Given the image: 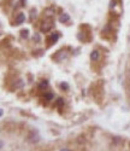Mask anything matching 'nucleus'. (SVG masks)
<instances>
[{"instance_id":"obj_1","label":"nucleus","mask_w":130,"mask_h":151,"mask_svg":"<svg viewBox=\"0 0 130 151\" xmlns=\"http://www.w3.org/2000/svg\"><path fill=\"white\" fill-rule=\"evenodd\" d=\"M90 94L92 97L96 100V103H101L104 99V82L102 81H98L95 83H93L90 86Z\"/></svg>"},{"instance_id":"obj_2","label":"nucleus","mask_w":130,"mask_h":151,"mask_svg":"<svg viewBox=\"0 0 130 151\" xmlns=\"http://www.w3.org/2000/svg\"><path fill=\"white\" fill-rule=\"evenodd\" d=\"M27 139L29 143H37L39 140H40V135H39V132L36 129H33L28 133L27 135Z\"/></svg>"},{"instance_id":"obj_3","label":"nucleus","mask_w":130,"mask_h":151,"mask_svg":"<svg viewBox=\"0 0 130 151\" xmlns=\"http://www.w3.org/2000/svg\"><path fill=\"white\" fill-rule=\"evenodd\" d=\"M52 27H53V22H52L51 19H45L42 23H41V26H40V30L42 33H47L52 29Z\"/></svg>"},{"instance_id":"obj_4","label":"nucleus","mask_w":130,"mask_h":151,"mask_svg":"<svg viewBox=\"0 0 130 151\" xmlns=\"http://www.w3.org/2000/svg\"><path fill=\"white\" fill-rule=\"evenodd\" d=\"M66 57H68V53L65 52V51H64V48H63V50H60V51H58L56 55H53V57H52V58L56 59L57 62H60V60L65 59Z\"/></svg>"},{"instance_id":"obj_5","label":"nucleus","mask_w":130,"mask_h":151,"mask_svg":"<svg viewBox=\"0 0 130 151\" xmlns=\"http://www.w3.org/2000/svg\"><path fill=\"white\" fill-rule=\"evenodd\" d=\"M59 37H60V34H59V33H53V34H52V35L48 37V39H47V41H48V46L56 44V42L58 41Z\"/></svg>"},{"instance_id":"obj_6","label":"nucleus","mask_w":130,"mask_h":151,"mask_svg":"<svg viewBox=\"0 0 130 151\" xmlns=\"http://www.w3.org/2000/svg\"><path fill=\"white\" fill-rule=\"evenodd\" d=\"M23 86H24V81L22 79H15L14 82H12V88H14V90L22 88Z\"/></svg>"},{"instance_id":"obj_7","label":"nucleus","mask_w":130,"mask_h":151,"mask_svg":"<svg viewBox=\"0 0 130 151\" xmlns=\"http://www.w3.org/2000/svg\"><path fill=\"white\" fill-rule=\"evenodd\" d=\"M53 93L52 92H45L44 94H42V102H46V103H48V102H51L52 99H53Z\"/></svg>"},{"instance_id":"obj_8","label":"nucleus","mask_w":130,"mask_h":151,"mask_svg":"<svg viewBox=\"0 0 130 151\" xmlns=\"http://www.w3.org/2000/svg\"><path fill=\"white\" fill-rule=\"evenodd\" d=\"M90 59H92V62H98L100 59V52L98 50H93L92 51V53H90Z\"/></svg>"},{"instance_id":"obj_9","label":"nucleus","mask_w":130,"mask_h":151,"mask_svg":"<svg viewBox=\"0 0 130 151\" xmlns=\"http://www.w3.org/2000/svg\"><path fill=\"white\" fill-rule=\"evenodd\" d=\"M47 87H48V81H47V80H42L40 83H39L37 90H39V91H45Z\"/></svg>"},{"instance_id":"obj_10","label":"nucleus","mask_w":130,"mask_h":151,"mask_svg":"<svg viewBox=\"0 0 130 151\" xmlns=\"http://www.w3.org/2000/svg\"><path fill=\"white\" fill-rule=\"evenodd\" d=\"M24 21H25V15L19 12V14L16 16V24H22Z\"/></svg>"},{"instance_id":"obj_11","label":"nucleus","mask_w":130,"mask_h":151,"mask_svg":"<svg viewBox=\"0 0 130 151\" xmlns=\"http://www.w3.org/2000/svg\"><path fill=\"white\" fill-rule=\"evenodd\" d=\"M54 106H56V108H61V106H64V99H63V98H57L56 103H54Z\"/></svg>"},{"instance_id":"obj_12","label":"nucleus","mask_w":130,"mask_h":151,"mask_svg":"<svg viewBox=\"0 0 130 151\" xmlns=\"http://www.w3.org/2000/svg\"><path fill=\"white\" fill-rule=\"evenodd\" d=\"M69 19H70V16H69L68 14H61V15H60V18H59V21L63 22V23H64V22H68Z\"/></svg>"},{"instance_id":"obj_13","label":"nucleus","mask_w":130,"mask_h":151,"mask_svg":"<svg viewBox=\"0 0 130 151\" xmlns=\"http://www.w3.org/2000/svg\"><path fill=\"white\" fill-rule=\"evenodd\" d=\"M112 143L116 144V145H119V144H123V139H122V138H119V137H114Z\"/></svg>"},{"instance_id":"obj_14","label":"nucleus","mask_w":130,"mask_h":151,"mask_svg":"<svg viewBox=\"0 0 130 151\" xmlns=\"http://www.w3.org/2000/svg\"><path fill=\"white\" fill-rule=\"evenodd\" d=\"M21 36L23 37V39H27V37L29 36V30L28 29H22L21 30Z\"/></svg>"},{"instance_id":"obj_15","label":"nucleus","mask_w":130,"mask_h":151,"mask_svg":"<svg viewBox=\"0 0 130 151\" xmlns=\"http://www.w3.org/2000/svg\"><path fill=\"white\" fill-rule=\"evenodd\" d=\"M60 88L66 91V90H69V85H68L66 82H61V83H60Z\"/></svg>"},{"instance_id":"obj_16","label":"nucleus","mask_w":130,"mask_h":151,"mask_svg":"<svg viewBox=\"0 0 130 151\" xmlns=\"http://www.w3.org/2000/svg\"><path fill=\"white\" fill-rule=\"evenodd\" d=\"M34 41H36V42H40L41 41V37H40V34H35L34 35Z\"/></svg>"},{"instance_id":"obj_17","label":"nucleus","mask_w":130,"mask_h":151,"mask_svg":"<svg viewBox=\"0 0 130 151\" xmlns=\"http://www.w3.org/2000/svg\"><path fill=\"white\" fill-rule=\"evenodd\" d=\"M42 52H44L42 50H39V51H36V52L34 51V53H33V55H34V56H36V57H39V56H41V55H42Z\"/></svg>"},{"instance_id":"obj_18","label":"nucleus","mask_w":130,"mask_h":151,"mask_svg":"<svg viewBox=\"0 0 130 151\" xmlns=\"http://www.w3.org/2000/svg\"><path fill=\"white\" fill-rule=\"evenodd\" d=\"M21 4L22 5H25V0H21Z\"/></svg>"},{"instance_id":"obj_19","label":"nucleus","mask_w":130,"mask_h":151,"mask_svg":"<svg viewBox=\"0 0 130 151\" xmlns=\"http://www.w3.org/2000/svg\"><path fill=\"white\" fill-rule=\"evenodd\" d=\"M60 151H71V150H69V149H63V150H60Z\"/></svg>"}]
</instances>
